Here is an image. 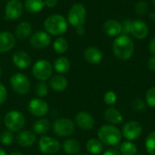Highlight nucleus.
<instances>
[{
    "label": "nucleus",
    "instance_id": "3",
    "mask_svg": "<svg viewBox=\"0 0 155 155\" xmlns=\"http://www.w3.org/2000/svg\"><path fill=\"white\" fill-rule=\"evenodd\" d=\"M98 139L107 145H117L122 140V133L120 130L113 124H105L100 127L98 130Z\"/></svg>",
    "mask_w": 155,
    "mask_h": 155
},
{
    "label": "nucleus",
    "instance_id": "41",
    "mask_svg": "<svg viewBox=\"0 0 155 155\" xmlns=\"http://www.w3.org/2000/svg\"><path fill=\"white\" fill-rule=\"evenodd\" d=\"M57 4H58V0H45V5L49 8H53L56 6Z\"/></svg>",
    "mask_w": 155,
    "mask_h": 155
},
{
    "label": "nucleus",
    "instance_id": "8",
    "mask_svg": "<svg viewBox=\"0 0 155 155\" xmlns=\"http://www.w3.org/2000/svg\"><path fill=\"white\" fill-rule=\"evenodd\" d=\"M75 130V124L68 118H58L53 124L54 133L61 137H67L74 134Z\"/></svg>",
    "mask_w": 155,
    "mask_h": 155
},
{
    "label": "nucleus",
    "instance_id": "42",
    "mask_svg": "<svg viewBox=\"0 0 155 155\" xmlns=\"http://www.w3.org/2000/svg\"><path fill=\"white\" fill-rule=\"evenodd\" d=\"M75 32L76 34L79 35V36H83L85 33V29H84V25H80V26H77L75 27Z\"/></svg>",
    "mask_w": 155,
    "mask_h": 155
},
{
    "label": "nucleus",
    "instance_id": "37",
    "mask_svg": "<svg viewBox=\"0 0 155 155\" xmlns=\"http://www.w3.org/2000/svg\"><path fill=\"white\" fill-rule=\"evenodd\" d=\"M104 101L106 104L108 105H113L116 103L117 101V95L113 91H108L104 94Z\"/></svg>",
    "mask_w": 155,
    "mask_h": 155
},
{
    "label": "nucleus",
    "instance_id": "51",
    "mask_svg": "<svg viewBox=\"0 0 155 155\" xmlns=\"http://www.w3.org/2000/svg\"><path fill=\"white\" fill-rule=\"evenodd\" d=\"M77 155H84V154H77Z\"/></svg>",
    "mask_w": 155,
    "mask_h": 155
},
{
    "label": "nucleus",
    "instance_id": "20",
    "mask_svg": "<svg viewBox=\"0 0 155 155\" xmlns=\"http://www.w3.org/2000/svg\"><path fill=\"white\" fill-rule=\"evenodd\" d=\"M32 35V25L26 21H22L15 28V36L19 40H25Z\"/></svg>",
    "mask_w": 155,
    "mask_h": 155
},
{
    "label": "nucleus",
    "instance_id": "27",
    "mask_svg": "<svg viewBox=\"0 0 155 155\" xmlns=\"http://www.w3.org/2000/svg\"><path fill=\"white\" fill-rule=\"evenodd\" d=\"M50 122L48 119L45 118H41L35 122L33 125V131L34 134H39V135H45L49 130H50Z\"/></svg>",
    "mask_w": 155,
    "mask_h": 155
},
{
    "label": "nucleus",
    "instance_id": "18",
    "mask_svg": "<svg viewBox=\"0 0 155 155\" xmlns=\"http://www.w3.org/2000/svg\"><path fill=\"white\" fill-rule=\"evenodd\" d=\"M84 58L87 63L91 64H97L102 61L103 54L97 47L89 46L84 51Z\"/></svg>",
    "mask_w": 155,
    "mask_h": 155
},
{
    "label": "nucleus",
    "instance_id": "6",
    "mask_svg": "<svg viewBox=\"0 0 155 155\" xmlns=\"http://www.w3.org/2000/svg\"><path fill=\"white\" fill-rule=\"evenodd\" d=\"M32 73L35 78H36L38 81L45 82L46 80H49L52 77L53 66L49 61L40 59L34 64Z\"/></svg>",
    "mask_w": 155,
    "mask_h": 155
},
{
    "label": "nucleus",
    "instance_id": "34",
    "mask_svg": "<svg viewBox=\"0 0 155 155\" xmlns=\"http://www.w3.org/2000/svg\"><path fill=\"white\" fill-rule=\"evenodd\" d=\"M145 103L150 107H155V87L150 88L145 94Z\"/></svg>",
    "mask_w": 155,
    "mask_h": 155
},
{
    "label": "nucleus",
    "instance_id": "39",
    "mask_svg": "<svg viewBox=\"0 0 155 155\" xmlns=\"http://www.w3.org/2000/svg\"><path fill=\"white\" fill-rule=\"evenodd\" d=\"M7 98V91L5 86L0 83V105H2Z\"/></svg>",
    "mask_w": 155,
    "mask_h": 155
},
{
    "label": "nucleus",
    "instance_id": "47",
    "mask_svg": "<svg viewBox=\"0 0 155 155\" xmlns=\"http://www.w3.org/2000/svg\"><path fill=\"white\" fill-rule=\"evenodd\" d=\"M1 75H2V70H1V68H0V77H1Z\"/></svg>",
    "mask_w": 155,
    "mask_h": 155
},
{
    "label": "nucleus",
    "instance_id": "13",
    "mask_svg": "<svg viewBox=\"0 0 155 155\" xmlns=\"http://www.w3.org/2000/svg\"><path fill=\"white\" fill-rule=\"evenodd\" d=\"M28 110L33 115L37 117H43L49 112V105L45 100L41 98H35L29 102Z\"/></svg>",
    "mask_w": 155,
    "mask_h": 155
},
{
    "label": "nucleus",
    "instance_id": "14",
    "mask_svg": "<svg viewBox=\"0 0 155 155\" xmlns=\"http://www.w3.org/2000/svg\"><path fill=\"white\" fill-rule=\"evenodd\" d=\"M16 45V38L14 34L8 31L0 32V54L11 51Z\"/></svg>",
    "mask_w": 155,
    "mask_h": 155
},
{
    "label": "nucleus",
    "instance_id": "15",
    "mask_svg": "<svg viewBox=\"0 0 155 155\" xmlns=\"http://www.w3.org/2000/svg\"><path fill=\"white\" fill-rule=\"evenodd\" d=\"M149 34V26L148 25L140 19L134 20L132 22V28H131V33L134 37L136 39H144L147 37Z\"/></svg>",
    "mask_w": 155,
    "mask_h": 155
},
{
    "label": "nucleus",
    "instance_id": "22",
    "mask_svg": "<svg viewBox=\"0 0 155 155\" xmlns=\"http://www.w3.org/2000/svg\"><path fill=\"white\" fill-rule=\"evenodd\" d=\"M68 85L67 79L63 74H56L49 79V86L54 92H64Z\"/></svg>",
    "mask_w": 155,
    "mask_h": 155
},
{
    "label": "nucleus",
    "instance_id": "19",
    "mask_svg": "<svg viewBox=\"0 0 155 155\" xmlns=\"http://www.w3.org/2000/svg\"><path fill=\"white\" fill-rule=\"evenodd\" d=\"M104 32L108 36H118L122 34V23L116 19H108L104 24Z\"/></svg>",
    "mask_w": 155,
    "mask_h": 155
},
{
    "label": "nucleus",
    "instance_id": "9",
    "mask_svg": "<svg viewBox=\"0 0 155 155\" xmlns=\"http://www.w3.org/2000/svg\"><path fill=\"white\" fill-rule=\"evenodd\" d=\"M23 11L24 4L20 0H8L5 6V19L17 20L22 16Z\"/></svg>",
    "mask_w": 155,
    "mask_h": 155
},
{
    "label": "nucleus",
    "instance_id": "12",
    "mask_svg": "<svg viewBox=\"0 0 155 155\" xmlns=\"http://www.w3.org/2000/svg\"><path fill=\"white\" fill-rule=\"evenodd\" d=\"M30 45L36 49H43L51 44V35L45 31H37L29 37Z\"/></svg>",
    "mask_w": 155,
    "mask_h": 155
},
{
    "label": "nucleus",
    "instance_id": "26",
    "mask_svg": "<svg viewBox=\"0 0 155 155\" xmlns=\"http://www.w3.org/2000/svg\"><path fill=\"white\" fill-rule=\"evenodd\" d=\"M63 150L67 154H78L81 151V145L75 139H67L63 143Z\"/></svg>",
    "mask_w": 155,
    "mask_h": 155
},
{
    "label": "nucleus",
    "instance_id": "10",
    "mask_svg": "<svg viewBox=\"0 0 155 155\" xmlns=\"http://www.w3.org/2000/svg\"><path fill=\"white\" fill-rule=\"evenodd\" d=\"M143 133V126L139 122L130 121L126 123L122 130V135L128 141L138 139Z\"/></svg>",
    "mask_w": 155,
    "mask_h": 155
},
{
    "label": "nucleus",
    "instance_id": "23",
    "mask_svg": "<svg viewBox=\"0 0 155 155\" xmlns=\"http://www.w3.org/2000/svg\"><path fill=\"white\" fill-rule=\"evenodd\" d=\"M104 118L109 124H111L113 125L119 124L124 120L123 114L117 109H115L114 107H110L104 112Z\"/></svg>",
    "mask_w": 155,
    "mask_h": 155
},
{
    "label": "nucleus",
    "instance_id": "46",
    "mask_svg": "<svg viewBox=\"0 0 155 155\" xmlns=\"http://www.w3.org/2000/svg\"><path fill=\"white\" fill-rule=\"evenodd\" d=\"M0 155H6L5 151V150H3V149H1V148H0Z\"/></svg>",
    "mask_w": 155,
    "mask_h": 155
},
{
    "label": "nucleus",
    "instance_id": "30",
    "mask_svg": "<svg viewBox=\"0 0 155 155\" xmlns=\"http://www.w3.org/2000/svg\"><path fill=\"white\" fill-rule=\"evenodd\" d=\"M120 153L122 155H135L137 153V146L131 141H126L121 143Z\"/></svg>",
    "mask_w": 155,
    "mask_h": 155
},
{
    "label": "nucleus",
    "instance_id": "32",
    "mask_svg": "<svg viewBox=\"0 0 155 155\" xmlns=\"http://www.w3.org/2000/svg\"><path fill=\"white\" fill-rule=\"evenodd\" d=\"M134 11L136 13V15L138 16H144L148 14L149 12V6H148V4L143 1V0H141V1H138L134 6Z\"/></svg>",
    "mask_w": 155,
    "mask_h": 155
},
{
    "label": "nucleus",
    "instance_id": "33",
    "mask_svg": "<svg viewBox=\"0 0 155 155\" xmlns=\"http://www.w3.org/2000/svg\"><path fill=\"white\" fill-rule=\"evenodd\" d=\"M146 151L151 155H155V131L151 133L145 140Z\"/></svg>",
    "mask_w": 155,
    "mask_h": 155
},
{
    "label": "nucleus",
    "instance_id": "40",
    "mask_svg": "<svg viewBox=\"0 0 155 155\" xmlns=\"http://www.w3.org/2000/svg\"><path fill=\"white\" fill-rule=\"evenodd\" d=\"M148 68L151 71L155 72V55H153L152 57L149 58V60H148Z\"/></svg>",
    "mask_w": 155,
    "mask_h": 155
},
{
    "label": "nucleus",
    "instance_id": "16",
    "mask_svg": "<svg viewBox=\"0 0 155 155\" xmlns=\"http://www.w3.org/2000/svg\"><path fill=\"white\" fill-rule=\"evenodd\" d=\"M12 62L18 69L25 70L31 64V57L25 51L18 50L14 53L12 56Z\"/></svg>",
    "mask_w": 155,
    "mask_h": 155
},
{
    "label": "nucleus",
    "instance_id": "49",
    "mask_svg": "<svg viewBox=\"0 0 155 155\" xmlns=\"http://www.w3.org/2000/svg\"><path fill=\"white\" fill-rule=\"evenodd\" d=\"M135 155H143V154H138V153H136V154Z\"/></svg>",
    "mask_w": 155,
    "mask_h": 155
},
{
    "label": "nucleus",
    "instance_id": "24",
    "mask_svg": "<svg viewBox=\"0 0 155 155\" xmlns=\"http://www.w3.org/2000/svg\"><path fill=\"white\" fill-rule=\"evenodd\" d=\"M45 0H25L24 8L29 14H37L45 7Z\"/></svg>",
    "mask_w": 155,
    "mask_h": 155
},
{
    "label": "nucleus",
    "instance_id": "36",
    "mask_svg": "<svg viewBox=\"0 0 155 155\" xmlns=\"http://www.w3.org/2000/svg\"><path fill=\"white\" fill-rule=\"evenodd\" d=\"M132 108L135 112H143L146 108V103L140 98H136L132 102Z\"/></svg>",
    "mask_w": 155,
    "mask_h": 155
},
{
    "label": "nucleus",
    "instance_id": "2",
    "mask_svg": "<svg viewBox=\"0 0 155 155\" xmlns=\"http://www.w3.org/2000/svg\"><path fill=\"white\" fill-rule=\"evenodd\" d=\"M68 22L61 14H54L49 15L44 22L45 31L50 35H63L68 29Z\"/></svg>",
    "mask_w": 155,
    "mask_h": 155
},
{
    "label": "nucleus",
    "instance_id": "48",
    "mask_svg": "<svg viewBox=\"0 0 155 155\" xmlns=\"http://www.w3.org/2000/svg\"><path fill=\"white\" fill-rule=\"evenodd\" d=\"M153 5L155 6V0H153Z\"/></svg>",
    "mask_w": 155,
    "mask_h": 155
},
{
    "label": "nucleus",
    "instance_id": "5",
    "mask_svg": "<svg viewBox=\"0 0 155 155\" xmlns=\"http://www.w3.org/2000/svg\"><path fill=\"white\" fill-rule=\"evenodd\" d=\"M5 125L10 132H19L25 126V119L22 113L16 110L8 112L5 115Z\"/></svg>",
    "mask_w": 155,
    "mask_h": 155
},
{
    "label": "nucleus",
    "instance_id": "29",
    "mask_svg": "<svg viewBox=\"0 0 155 155\" xmlns=\"http://www.w3.org/2000/svg\"><path fill=\"white\" fill-rule=\"evenodd\" d=\"M68 47H69L68 41L66 40V38L63 36H58L53 43V48L54 52L60 54H64L68 50Z\"/></svg>",
    "mask_w": 155,
    "mask_h": 155
},
{
    "label": "nucleus",
    "instance_id": "11",
    "mask_svg": "<svg viewBox=\"0 0 155 155\" xmlns=\"http://www.w3.org/2000/svg\"><path fill=\"white\" fill-rule=\"evenodd\" d=\"M38 146L40 151L46 155H54L60 150V143L57 140L45 135L41 137Z\"/></svg>",
    "mask_w": 155,
    "mask_h": 155
},
{
    "label": "nucleus",
    "instance_id": "7",
    "mask_svg": "<svg viewBox=\"0 0 155 155\" xmlns=\"http://www.w3.org/2000/svg\"><path fill=\"white\" fill-rule=\"evenodd\" d=\"M10 84L13 90L18 94L25 95L30 90V81L28 77L22 73L14 74L10 77Z\"/></svg>",
    "mask_w": 155,
    "mask_h": 155
},
{
    "label": "nucleus",
    "instance_id": "28",
    "mask_svg": "<svg viewBox=\"0 0 155 155\" xmlns=\"http://www.w3.org/2000/svg\"><path fill=\"white\" fill-rule=\"evenodd\" d=\"M86 150L88 153H90L91 154L96 155L100 154L103 153L104 151V145H103V143L99 140V139H90L87 141L86 143Z\"/></svg>",
    "mask_w": 155,
    "mask_h": 155
},
{
    "label": "nucleus",
    "instance_id": "35",
    "mask_svg": "<svg viewBox=\"0 0 155 155\" xmlns=\"http://www.w3.org/2000/svg\"><path fill=\"white\" fill-rule=\"evenodd\" d=\"M14 141V134L10 131H5L0 135V142L4 145H9Z\"/></svg>",
    "mask_w": 155,
    "mask_h": 155
},
{
    "label": "nucleus",
    "instance_id": "4",
    "mask_svg": "<svg viewBox=\"0 0 155 155\" xmlns=\"http://www.w3.org/2000/svg\"><path fill=\"white\" fill-rule=\"evenodd\" d=\"M86 16H87V12L85 6L81 3H76L70 7L67 14L66 20L69 25L77 27L80 25H84L86 21Z\"/></svg>",
    "mask_w": 155,
    "mask_h": 155
},
{
    "label": "nucleus",
    "instance_id": "21",
    "mask_svg": "<svg viewBox=\"0 0 155 155\" xmlns=\"http://www.w3.org/2000/svg\"><path fill=\"white\" fill-rule=\"evenodd\" d=\"M35 134L30 131H21L16 135V142L22 147H30L35 143Z\"/></svg>",
    "mask_w": 155,
    "mask_h": 155
},
{
    "label": "nucleus",
    "instance_id": "45",
    "mask_svg": "<svg viewBox=\"0 0 155 155\" xmlns=\"http://www.w3.org/2000/svg\"><path fill=\"white\" fill-rule=\"evenodd\" d=\"M9 155H24V154H23V153H19V152H14V153H10Z\"/></svg>",
    "mask_w": 155,
    "mask_h": 155
},
{
    "label": "nucleus",
    "instance_id": "44",
    "mask_svg": "<svg viewBox=\"0 0 155 155\" xmlns=\"http://www.w3.org/2000/svg\"><path fill=\"white\" fill-rule=\"evenodd\" d=\"M103 155H122V153H120V151H118L116 149H111V150H108L105 153H104Z\"/></svg>",
    "mask_w": 155,
    "mask_h": 155
},
{
    "label": "nucleus",
    "instance_id": "25",
    "mask_svg": "<svg viewBox=\"0 0 155 155\" xmlns=\"http://www.w3.org/2000/svg\"><path fill=\"white\" fill-rule=\"evenodd\" d=\"M71 64L68 58L64 56H60L56 58L54 62V69L59 74H64L70 70Z\"/></svg>",
    "mask_w": 155,
    "mask_h": 155
},
{
    "label": "nucleus",
    "instance_id": "38",
    "mask_svg": "<svg viewBox=\"0 0 155 155\" xmlns=\"http://www.w3.org/2000/svg\"><path fill=\"white\" fill-rule=\"evenodd\" d=\"M132 20L130 19H125L122 23V34L124 35H130L131 33V28H132Z\"/></svg>",
    "mask_w": 155,
    "mask_h": 155
},
{
    "label": "nucleus",
    "instance_id": "31",
    "mask_svg": "<svg viewBox=\"0 0 155 155\" xmlns=\"http://www.w3.org/2000/svg\"><path fill=\"white\" fill-rule=\"evenodd\" d=\"M48 92H49V85L44 81H39L35 86V93L39 97L46 96L48 94Z\"/></svg>",
    "mask_w": 155,
    "mask_h": 155
},
{
    "label": "nucleus",
    "instance_id": "43",
    "mask_svg": "<svg viewBox=\"0 0 155 155\" xmlns=\"http://www.w3.org/2000/svg\"><path fill=\"white\" fill-rule=\"evenodd\" d=\"M149 50L153 55H155V36L149 43Z\"/></svg>",
    "mask_w": 155,
    "mask_h": 155
},
{
    "label": "nucleus",
    "instance_id": "50",
    "mask_svg": "<svg viewBox=\"0 0 155 155\" xmlns=\"http://www.w3.org/2000/svg\"><path fill=\"white\" fill-rule=\"evenodd\" d=\"M2 1H8V0H2Z\"/></svg>",
    "mask_w": 155,
    "mask_h": 155
},
{
    "label": "nucleus",
    "instance_id": "1",
    "mask_svg": "<svg viewBox=\"0 0 155 155\" xmlns=\"http://www.w3.org/2000/svg\"><path fill=\"white\" fill-rule=\"evenodd\" d=\"M112 48L113 53L117 59L126 61L129 60L134 54V43L129 35L121 34L114 39Z\"/></svg>",
    "mask_w": 155,
    "mask_h": 155
},
{
    "label": "nucleus",
    "instance_id": "52",
    "mask_svg": "<svg viewBox=\"0 0 155 155\" xmlns=\"http://www.w3.org/2000/svg\"><path fill=\"white\" fill-rule=\"evenodd\" d=\"M0 119H1V116H0Z\"/></svg>",
    "mask_w": 155,
    "mask_h": 155
},
{
    "label": "nucleus",
    "instance_id": "17",
    "mask_svg": "<svg viewBox=\"0 0 155 155\" xmlns=\"http://www.w3.org/2000/svg\"><path fill=\"white\" fill-rule=\"evenodd\" d=\"M76 125L84 131H89L94 128V120L93 116L87 112H79L74 118Z\"/></svg>",
    "mask_w": 155,
    "mask_h": 155
}]
</instances>
